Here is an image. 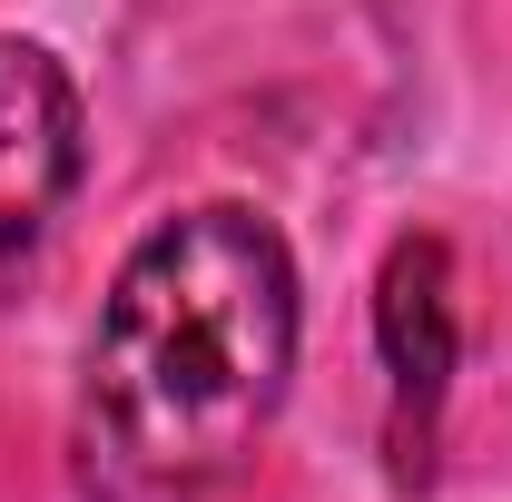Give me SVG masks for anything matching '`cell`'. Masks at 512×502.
Returning <instances> with one entry per match:
<instances>
[{
	"label": "cell",
	"mask_w": 512,
	"mask_h": 502,
	"mask_svg": "<svg viewBox=\"0 0 512 502\" xmlns=\"http://www.w3.org/2000/svg\"><path fill=\"white\" fill-rule=\"evenodd\" d=\"M375 345L384 375H394V404L404 414H434L453 384V355H463V315H453V256L444 237H404L375 276Z\"/></svg>",
	"instance_id": "obj_3"
},
{
	"label": "cell",
	"mask_w": 512,
	"mask_h": 502,
	"mask_svg": "<svg viewBox=\"0 0 512 502\" xmlns=\"http://www.w3.org/2000/svg\"><path fill=\"white\" fill-rule=\"evenodd\" d=\"M79 188V89L40 40H0V306L40 266Z\"/></svg>",
	"instance_id": "obj_2"
},
{
	"label": "cell",
	"mask_w": 512,
	"mask_h": 502,
	"mask_svg": "<svg viewBox=\"0 0 512 502\" xmlns=\"http://www.w3.org/2000/svg\"><path fill=\"white\" fill-rule=\"evenodd\" d=\"M296 375V256L256 207H178L128 247L79 375V483L99 502L217 493Z\"/></svg>",
	"instance_id": "obj_1"
}]
</instances>
